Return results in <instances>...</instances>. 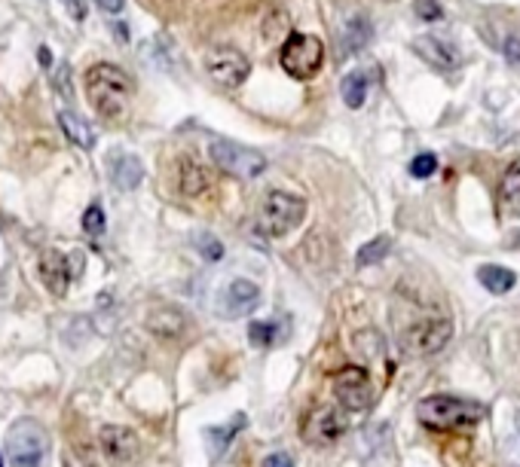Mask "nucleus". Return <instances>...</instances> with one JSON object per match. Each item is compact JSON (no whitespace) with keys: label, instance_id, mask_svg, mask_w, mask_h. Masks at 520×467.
I'll return each mask as SVG.
<instances>
[{"label":"nucleus","instance_id":"nucleus-22","mask_svg":"<svg viewBox=\"0 0 520 467\" xmlns=\"http://www.w3.org/2000/svg\"><path fill=\"white\" fill-rule=\"evenodd\" d=\"M340 92H343L346 107L359 111V107L364 104V98H368V71L346 74V80H343V85H340Z\"/></svg>","mask_w":520,"mask_h":467},{"label":"nucleus","instance_id":"nucleus-29","mask_svg":"<svg viewBox=\"0 0 520 467\" xmlns=\"http://www.w3.org/2000/svg\"><path fill=\"white\" fill-rule=\"evenodd\" d=\"M61 6L68 10V15H71L74 22H83L87 19V0H59Z\"/></svg>","mask_w":520,"mask_h":467},{"label":"nucleus","instance_id":"nucleus-30","mask_svg":"<svg viewBox=\"0 0 520 467\" xmlns=\"http://www.w3.org/2000/svg\"><path fill=\"white\" fill-rule=\"evenodd\" d=\"M416 13L423 15V19H429V22H434V19H441V15H444V10H441V6L434 4V0H419Z\"/></svg>","mask_w":520,"mask_h":467},{"label":"nucleus","instance_id":"nucleus-25","mask_svg":"<svg viewBox=\"0 0 520 467\" xmlns=\"http://www.w3.org/2000/svg\"><path fill=\"white\" fill-rule=\"evenodd\" d=\"M248 339H251L254 346H273V342H276V327L263 324V321H251V324H248Z\"/></svg>","mask_w":520,"mask_h":467},{"label":"nucleus","instance_id":"nucleus-26","mask_svg":"<svg viewBox=\"0 0 520 467\" xmlns=\"http://www.w3.org/2000/svg\"><path fill=\"white\" fill-rule=\"evenodd\" d=\"M434 171H438V159H434L432 153H419L414 162H410V175L419 177V181H425V177H432Z\"/></svg>","mask_w":520,"mask_h":467},{"label":"nucleus","instance_id":"nucleus-3","mask_svg":"<svg viewBox=\"0 0 520 467\" xmlns=\"http://www.w3.org/2000/svg\"><path fill=\"white\" fill-rule=\"evenodd\" d=\"M6 449H10L13 467H43L50 455V434L34 418H22L10 427Z\"/></svg>","mask_w":520,"mask_h":467},{"label":"nucleus","instance_id":"nucleus-20","mask_svg":"<svg viewBox=\"0 0 520 467\" xmlns=\"http://www.w3.org/2000/svg\"><path fill=\"white\" fill-rule=\"evenodd\" d=\"M370 37H374V28L368 25V19H361V15L349 19V22H346L343 37H340V46H343V56H359L364 46L370 43Z\"/></svg>","mask_w":520,"mask_h":467},{"label":"nucleus","instance_id":"nucleus-18","mask_svg":"<svg viewBox=\"0 0 520 467\" xmlns=\"http://www.w3.org/2000/svg\"><path fill=\"white\" fill-rule=\"evenodd\" d=\"M178 186L184 196H203L208 190V171L193 159H181L178 166Z\"/></svg>","mask_w":520,"mask_h":467},{"label":"nucleus","instance_id":"nucleus-8","mask_svg":"<svg viewBox=\"0 0 520 467\" xmlns=\"http://www.w3.org/2000/svg\"><path fill=\"white\" fill-rule=\"evenodd\" d=\"M333 394H337L340 407L349 412H361L374 400V388H370V376L364 367H343L333 373Z\"/></svg>","mask_w":520,"mask_h":467},{"label":"nucleus","instance_id":"nucleus-13","mask_svg":"<svg viewBox=\"0 0 520 467\" xmlns=\"http://www.w3.org/2000/svg\"><path fill=\"white\" fill-rule=\"evenodd\" d=\"M416 56L423 61H429L432 67H438V71H453V67L462 65L460 52L453 49L450 43L438 40V37H419V40L414 43Z\"/></svg>","mask_w":520,"mask_h":467},{"label":"nucleus","instance_id":"nucleus-12","mask_svg":"<svg viewBox=\"0 0 520 467\" xmlns=\"http://www.w3.org/2000/svg\"><path fill=\"white\" fill-rule=\"evenodd\" d=\"M41 278L52 297H65L68 287H71V266H68V256L59 251H46L41 256Z\"/></svg>","mask_w":520,"mask_h":467},{"label":"nucleus","instance_id":"nucleus-24","mask_svg":"<svg viewBox=\"0 0 520 467\" xmlns=\"http://www.w3.org/2000/svg\"><path fill=\"white\" fill-rule=\"evenodd\" d=\"M242 427H245V416H242V412H236V418L230 422V427H212V431H208V446H212V455L217 458L221 453H227L230 437L236 431H242Z\"/></svg>","mask_w":520,"mask_h":467},{"label":"nucleus","instance_id":"nucleus-34","mask_svg":"<svg viewBox=\"0 0 520 467\" xmlns=\"http://www.w3.org/2000/svg\"><path fill=\"white\" fill-rule=\"evenodd\" d=\"M0 467H4V455H0Z\"/></svg>","mask_w":520,"mask_h":467},{"label":"nucleus","instance_id":"nucleus-2","mask_svg":"<svg viewBox=\"0 0 520 467\" xmlns=\"http://www.w3.org/2000/svg\"><path fill=\"white\" fill-rule=\"evenodd\" d=\"M416 416L434 431H462V427H475L487 416V407L453 394H432L419 400Z\"/></svg>","mask_w":520,"mask_h":467},{"label":"nucleus","instance_id":"nucleus-31","mask_svg":"<svg viewBox=\"0 0 520 467\" xmlns=\"http://www.w3.org/2000/svg\"><path fill=\"white\" fill-rule=\"evenodd\" d=\"M263 467H294V462H291V455L276 453V455H267V458H263Z\"/></svg>","mask_w":520,"mask_h":467},{"label":"nucleus","instance_id":"nucleus-27","mask_svg":"<svg viewBox=\"0 0 520 467\" xmlns=\"http://www.w3.org/2000/svg\"><path fill=\"white\" fill-rule=\"evenodd\" d=\"M105 227H107V223H105V211L98 205H89L87 214H83V229H87L89 236H102Z\"/></svg>","mask_w":520,"mask_h":467},{"label":"nucleus","instance_id":"nucleus-21","mask_svg":"<svg viewBox=\"0 0 520 467\" xmlns=\"http://www.w3.org/2000/svg\"><path fill=\"white\" fill-rule=\"evenodd\" d=\"M478 282L490 293H496V297H502V293H508L517 284V275L506 266H484L478 272Z\"/></svg>","mask_w":520,"mask_h":467},{"label":"nucleus","instance_id":"nucleus-33","mask_svg":"<svg viewBox=\"0 0 520 467\" xmlns=\"http://www.w3.org/2000/svg\"><path fill=\"white\" fill-rule=\"evenodd\" d=\"M506 56H508V61L520 65V40H515V37H511V40L506 43Z\"/></svg>","mask_w":520,"mask_h":467},{"label":"nucleus","instance_id":"nucleus-17","mask_svg":"<svg viewBox=\"0 0 520 467\" xmlns=\"http://www.w3.org/2000/svg\"><path fill=\"white\" fill-rule=\"evenodd\" d=\"M147 330L160 339H175L178 333L184 330V311L169 309V306L151 311V318H147Z\"/></svg>","mask_w":520,"mask_h":467},{"label":"nucleus","instance_id":"nucleus-1","mask_svg":"<svg viewBox=\"0 0 520 467\" xmlns=\"http://www.w3.org/2000/svg\"><path fill=\"white\" fill-rule=\"evenodd\" d=\"M87 95L98 116L120 122L129 116L132 104V80L116 65H96L87 71Z\"/></svg>","mask_w":520,"mask_h":467},{"label":"nucleus","instance_id":"nucleus-23","mask_svg":"<svg viewBox=\"0 0 520 467\" xmlns=\"http://www.w3.org/2000/svg\"><path fill=\"white\" fill-rule=\"evenodd\" d=\"M389 251H392V238L389 236H379L374 241H368V245H361V251H359V256H355V263H359L361 269L377 266V263H383L386 256H389Z\"/></svg>","mask_w":520,"mask_h":467},{"label":"nucleus","instance_id":"nucleus-7","mask_svg":"<svg viewBox=\"0 0 520 467\" xmlns=\"http://www.w3.org/2000/svg\"><path fill=\"white\" fill-rule=\"evenodd\" d=\"M212 159L217 168L227 171L233 177H258L267 171V156L251 150V147L233 144V141H214Z\"/></svg>","mask_w":520,"mask_h":467},{"label":"nucleus","instance_id":"nucleus-5","mask_svg":"<svg viewBox=\"0 0 520 467\" xmlns=\"http://www.w3.org/2000/svg\"><path fill=\"white\" fill-rule=\"evenodd\" d=\"M306 217V202L300 196H291V193L273 190L267 193L260 205V229L267 236H285L294 227H300V220Z\"/></svg>","mask_w":520,"mask_h":467},{"label":"nucleus","instance_id":"nucleus-4","mask_svg":"<svg viewBox=\"0 0 520 467\" xmlns=\"http://www.w3.org/2000/svg\"><path fill=\"white\" fill-rule=\"evenodd\" d=\"M278 61H282V71L291 74L294 80H313L324 61V46L313 34H291L278 52Z\"/></svg>","mask_w":520,"mask_h":467},{"label":"nucleus","instance_id":"nucleus-11","mask_svg":"<svg viewBox=\"0 0 520 467\" xmlns=\"http://www.w3.org/2000/svg\"><path fill=\"white\" fill-rule=\"evenodd\" d=\"M98 440H102L105 455L111 458L114 464H132L138 458V437H135V431H129V427L105 425Z\"/></svg>","mask_w":520,"mask_h":467},{"label":"nucleus","instance_id":"nucleus-15","mask_svg":"<svg viewBox=\"0 0 520 467\" xmlns=\"http://www.w3.org/2000/svg\"><path fill=\"white\" fill-rule=\"evenodd\" d=\"M499 217L502 220H517L520 217V159L511 162L499 184Z\"/></svg>","mask_w":520,"mask_h":467},{"label":"nucleus","instance_id":"nucleus-28","mask_svg":"<svg viewBox=\"0 0 520 467\" xmlns=\"http://www.w3.org/2000/svg\"><path fill=\"white\" fill-rule=\"evenodd\" d=\"M196 247H199V254H203L205 260H212V263L224 256V245H221V241H217L214 236H208V232L196 238Z\"/></svg>","mask_w":520,"mask_h":467},{"label":"nucleus","instance_id":"nucleus-32","mask_svg":"<svg viewBox=\"0 0 520 467\" xmlns=\"http://www.w3.org/2000/svg\"><path fill=\"white\" fill-rule=\"evenodd\" d=\"M96 4H98V10H105V13L116 15V13H123V6H126V0H96Z\"/></svg>","mask_w":520,"mask_h":467},{"label":"nucleus","instance_id":"nucleus-19","mask_svg":"<svg viewBox=\"0 0 520 467\" xmlns=\"http://www.w3.org/2000/svg\"><path fill=\"white\" fill-rule=\"evenodd\" d=\"M111 177H114V184L120 186V190L129 193V190H135V186L144 181V166L135 159V156L123 153V156H116V159H114Z\"/></svg>","mask_w":520,"mask_h":467},{"label":"nucleus","instance_id":"nucleus-16","mask_svg":"<svg viewBox=\"0 0 520 467\" xmlns=\"http://www.w3.org/2000/svg\"><path fill=\"white\" fill-rule=\"evenodd\" d=\"M59 126L61 131H65L71 141L80 147V150H92L96 147V131L89 129V122L83 120L80 113H74V111H59Z\"/></svg>","mask_w":520,"mask_h":467},{"label":"nucleus","instance_id":"nucleus-9","mask_svg":"<svg viewBox=\"0 0 520 467\" xmlns=\"http://www.w3.org/2000/svg\"><path fill=\"white\" fill-rule=\"evenodd\" d=\"M346 431H349V418L340 409H331V407L313 409L304 422V440L313 443V446L337 443Z\"/></svg>","mask_w":520,"mask_h":467},{"label":"nucleus","instance_id":"nucleus-10","mask_svg":"<svg viewBox=\"0 0 520 467\" xmlns=\"http://www.w3.org/2000/svg\"><path fill=\"white\" fill-rule=\"evenodd\" d=\"M208 74L224 89H239L248 80V74H251V65H248V58L239 49H214L208 56Z\"/></svg>","mask_w":520,"mask_h":467},{"label":"nucleus","instance_id":"nucleus-14","mask_svg":"<svg viewBox=\"0 0 520 467\" xmlns=\"http://www.w3.org/2000/svg\"><path fill=\"white\" fill-rule=\"evenodd\" d=\"M260 302V287L254 282H245V278H239V282H233L227 287V293H224V311H227V318H242L248 311H254Z\"/></svg>","mask_w":520,"mask_h":467},{"label":"nucleus","instance_id":"nucleus-6","mask_svg":"<svg viewBox=\"0 0 520 467\" xmlns=\"http://www.w3.org/2000/svg\"><path fill=\"white\" fill-rule=\"evenodd\" d=\"M450 337H453V324L450 318H423V321L410 324L405 333H401V348L410 357H425L434 355L447 346Z\"/></svg>","mask_w":520,"mask_h":467}]
</instances>
